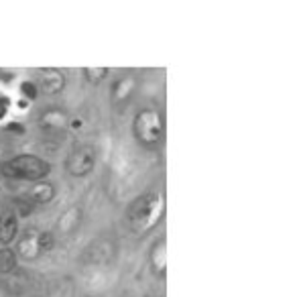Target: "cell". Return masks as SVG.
Returning a JSON list of instances; mask_svg holds the SVG:
<instances>
[{
	"mask_svg": "<svg viewBox=\"0 0 299 297\" xmlns=\"http://www.w3.org/2000/svg\"><path fill=\"white\" fill-rule=\"evenodd\" d=\"M51 167L45 159L35 157V155H18L14 159H10L8 163H4L2 173L12 180H31V182H39L45 175H49Z\"/></svg>",
	"mask_w": 299,
	"mask_h": 297,
	"instance_id": "3957f363",
	"label": "cell"
},
{
	"mask_svg": "<svg viewBox=\"0 0 299 297\" xmlns=\"http://www.w3.org/2000/svg\"><path fill=\"white\" fill-rule=\"evenodd\" d=\"M20 90H22V94H24L26 98H31V100L37 98V92H39V90H37V86H35L33 82H22Z\"/></svg>",
	"mask_w": 299,
	"mask_h": 297,
	"instance_id": "e0dca14e",
	"label": "cell"
},
{
	"mask_svg": "<svg viewBox=\"0 0 299 297\" xmlns=\"http://www.w3.org/2000/svg\"><path fill=\"white\" fill-rule=\"evenodd\" d=\"M39 124H41V128L45 132H62L68 126V116L62 110H47L41 116Z\"/></svg>",
	"mask_w": 299,
	"mask_h": 297,
	"instance_id": "ba28073f",
	"label": "cell"
},
{
	"mask_svg": "<svg viewBox=\"0 0 299 297\" xmlns=\"http://www.w3.org/2000/svg\"><path fill=\"white\" fill-rule=\"evenodd\" d=\"M66 165H68V171L74 177H84V175H88L90 171H92L94 165H96V151L92 146H88V144L76 146L74 151L70 153Z\"/></svg>",
	"mask_w": 299,
	"mask_h": 297,
	"instance_id": "277c9868",
	"label": "cell"
},
{
	"mask_svg": "<svg viewBox=\"0 0 299 297\" xmlns=\"http://www.w3.org/2000/svg\"><path fill=\"white\" fill-rule=\"evenodd\" d=\"M16 266V254L10 248H0V273H10Z\"/></svg>",
	"mask_w": 299,
	"mask_h": 297,
	"instance_id": "5bb4252c",
	"label": "cell"
},
{
	"mask_svg": "<svg viewBox=\"0 0 299 297\" xmlns=\"http://www.w3.org/2000/svg\"><path fill=\"white\" fill-rule=\"evenodd\" d=\"M134 84H136V80L130 78V76L114 82V86H112V100H126L132 94V90H134Z\"/></svg>",
	"mask_w": 299,
	"mask_h": 297,
	"instance_id": "7c38bea8",
	"label": "cell"
},
{
	"mask_svg": "<svg viewBox=\"0 0 299 297\" xmlns=\"http://www.w3.org/2000/svg\"><path fill=\"white\" fill-rule=\"evenodd\" d=\"M151 269L159 279H165L167 275V248H165V240L161 238L151 252Z\"/></svg>",
	"mask_w": 299,
	"mask_h": 297,
	"instance_id": "30bf717a",
	"label": "cell"
},
{
	"mask_svg": "<svg viewBox=\"0 0 299 297\" xmlns=\"http://www.w3.org/2000/svg\"><path fill=\"white\" fill-rule=\"evenodd\" d=\"M37 80H39V88L45 94H57L66 86V76L55 68H41L37 72Z\"/></svg>",
	"mask_w": 299,
	"mask_h": 297,
	"instance_id": "5b68a950",
	"label": "cell"
},
{
	"mask_svg": "<svg viewBox=\"0 0 299 297\" xmlns=\"http://www.w3.org/2000/svg\"><path fill=\"white\" fill-rule=\"evenodd\" d=\"M72 126H74V128H80V126H82V120H80V118H74V120H72Z\"/></svg>",
	"mask_w": 299,
	"mask_h": 297,
	"instance_id": "ffe728a7",
	"label": "cell"
},
{
	"mask_svg": "<svg viewBox=\"0 0 299 297\" xmlns=\"http://www.w3.org/2000/svg\"><path fill=\"white\" fill-rule=\"evenodd\" d=\"M31 210H33V206L28 202H20L18 204V214L20 216H28V214H31Z\"/></svg>",
	"mask_w": 299,
	"mask_h": 297,
	"instance_id": "ac0fdd59",
	"label": "cell"
},
{
	"mask_svg": "<svg viewBox=\"0 0 299 297\" xmlns=\"http://www.w3.org/2000/svg\"><path fill=\"white\" fill-rule=\"evenodd\" d=\"M80 222H82V210H80V208H72V210H68L62 216V220H59V230H62L64 234L76 232Z\"/></svg>",
	"mask_w": 299,
	"mask_h": 297,
	"instance_id": "4fadbf2b",
	"label": "cell"
},
{
	"mask_svg": "<svg viewBox=\"0 0 299 297\" xmlns=\"http://www.w3.org/2000/svg\"><path fill=\"white\" fill-rule=\"evenodd\" d=\"M6 128H8V130H14V132H24V126H22V124H16V122L8 124Z\"/></svg>",
	"mask_w": 299,
	"mask_h": 297,
	"instance_id": "d6986e66",
	"label": "cell"
},
{
	"mask_svg": "<svg viewBox=\"0 0 299 297\" xmlns=\"http://www.w3.org/2000/svg\"><path fill=\"white\" fill-rule=\"evenodd\" d=\"M39 244H41V250H43V252L51 250V248L55 246V236H53L51 232H41V234H39Z\"/></svg>",
	"mask_w": 299,
	"mask_h": 297,
	"instance_id": "2e32d148",
	"label": "cell"
},
{
	"mask_svg": "<svg viewBox=\"0 0 299 297\" xmlns=\"http://www.w3.org/2000/svg\"><path fill=\"white\" fill-rule=\"evenodd\" d=\"M16 230H18V220H16V214L6 210L0 214V242L2 244H10L12 238L16 236Z\"/></svg>",
	"mask_w": 299,
	"mask_h": 297,
	"instance_id": "9c48e42d",
	"label": "cell"
},
{
	"mask_svg": "<svg viewBox=\"0 0 299 297\" xmlns=\"http://www.w3.org/2000/svg\"><path fill=\"white\" fill-rule=\"evenodd\" d=\"M132 132L138 144L144 148H155L163 138V116L153 108H142L132 122Z\"/></svg>",
	"mask_w": 299,
	"mask_h": 297,
	"instance_id": "7a4b0ae2",
	"label": "cell"
},
{
	"mask_svg": "<svg viewBox=\"0 0 299 297\" xmlns=\"http://www.w3.org/2000/svg\"><path fill=\"white\" fill-rule=\"evenodd\" d=\"M53 196H55V188L49 182H37V186L28 192V198L35 204H47V202H51Z\"/></svg>",
	"mask_w": 299,
	"mask_h": 297,
	"instance_id": "8fae6325",
	"label": "cell"
},
{
	"mask_svg": "<svg viewBox=\"0 0 299 297\" xmlns=\"http://www.w3.org/2000/svg\"><path fill=\"white\" fill-rule=\"evenodd\" d=\"M39 230L35 228H26V232L22 234V238L18 242V254L24 258V260H35L43 250H41V244H39Z\"/></svg>",
	"mask_w": 299,
	"mask_h": 297,
	"instance_id": "8992f818",
	"label": "cell"
},
{
	"mask_svg": "<svg viewBox=\"0 0 299 297\" xmlns=\"http://www.w3.org/2000/svg\"><path fill=\"white\" fill-rule=\"evenodd\" d=\"M84 76L90 84H102L108 76V68H86Z\"/></svg>",
	"mask_w": 299,
	"mask_h": 297,
	"instance_id": "9a60e30c",
	"label": "cell"
},
{
	"mask_svg": "<svg viewBox=\"0 0 299 297\" xmlns=\"http://www.w3.org/2000/svg\"><path fill=\"white\" fill-rule=\"evenodd\" d=\"M116 248H114V242L112 240H98L90 246V252H88V258L92 260L94 264H106L112 260Z\"/></svg>",
	"mask_w": 299,
	"mask_h": 297,
	"instance_id": "52a82bcc",
	"label": "cell"
},
{
	"mask_svg": "<svg viewBox=\"0 0 299 297\" xmlns=\"http://www.w3.org/2000/svg\"><path fill=\"white\" fill-rule=\"evenodd\" d=\"M165 210V198L163 192H146L138 196L126 210V224L130 232L142 234L148 228H153Z\"/></svg>",
	"mask_w": 299,
	"mask_h": 297,
	"instance_id": "6da1fadb",
	"label": "cell"
}]
</instances>
